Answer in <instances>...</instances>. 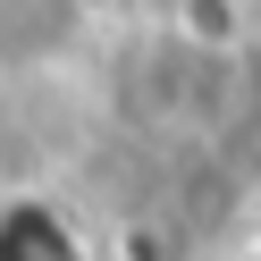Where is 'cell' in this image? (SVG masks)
Segmentation results:
<instances>
[{
    "mask_svg": "<svg viewBox=\"0 0 261 261\" xmlns=\"http://www.w3.org/2000/svg\"><path fill=\"white\" fill-rule=\"evenodd\" d=\"M0 261H85L76 253V227L51 202H0Z\"/></svg>",
    "mask_w": 261,
    "mask_h": 261,
    "instance_id": "obj_1",
    "label": "cell"
},
{
    "mask_svg": "<svg viewBox=\"0 0 261 261\" xmlns=\"http://www.w3.org/2000/svg\"><path fill=\"white\" fill-rule=\"evenodd\" d=\"M177 34L202 51H236L244 34V0H177Z\"/></svg>",
    "mask_w": 261,
    "mask_h": 261,
    "instance_id": "obj_2",
    "label": "cell"
},
{
    "mask_svg": "<svg viewBox=\"0 0 261 261\" xmlns=\"http://www.w3.org/2000/svg\"><path fill=\"white\" fill-rule=\"evenodd\" d=\"M219 261H261V244H236V253H219Z\"/></svg>",
    "mask_w": 261,
    "mask_h": 261,
    "instance_id": "obj_3",
    "label": "cell"
}]
</instances>
